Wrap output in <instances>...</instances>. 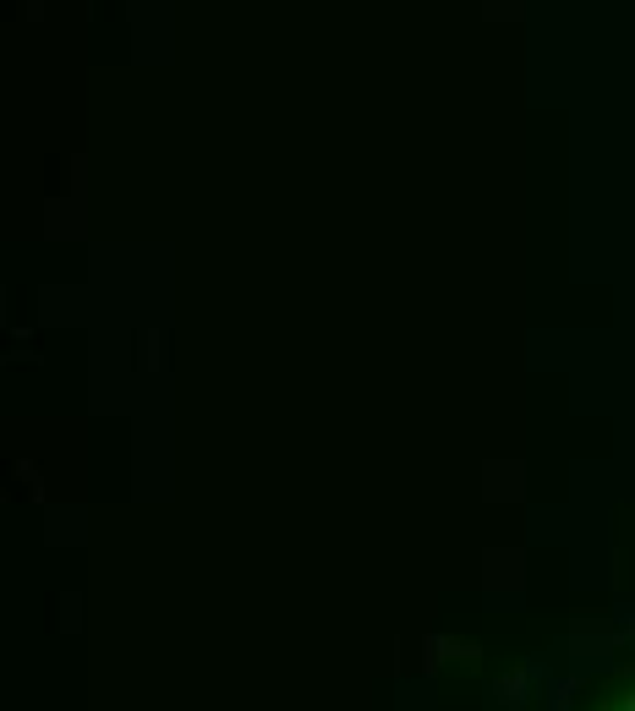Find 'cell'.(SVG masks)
<instances>
[{"mask_svg":"<svg viewBox=\"0 0 635 711\" xmlns=\"http://www.w3.org/2000/svg\"><path fill=\"white\" fill-rule=\"evenodd\" d=\"M499 701H504V706H526V673H510V679H499Z\"/></svg>","mask_w":635,"mask_h":711,"instance_id":"cell-1","label":"cell"},{"mask_svg":"<svg viewBox=\"0 0 635 711\" xmlns=\"http://www.w3.org/2000/svg\"><path fill=\"white\" fill-rule=\"evenodd\" d=\"M625 711H635V695H630V701H625Z\"/></svg>","mask_w":635,"mask_h":711,"instance_id":"cell-2","label":"cell"}]
</instances>
